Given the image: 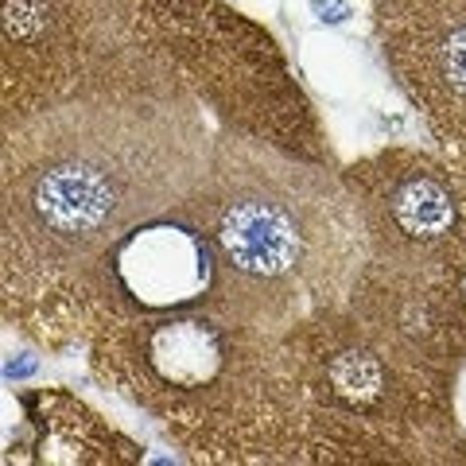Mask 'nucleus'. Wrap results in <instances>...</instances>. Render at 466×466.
Returning <instances> with one entry per match:
<instances>
[{
    "label": "nucleus",
    "instance_id": "13",
    "mask_svg": "<svg viewBox=\"0 0 466 466\" xmlns=\"http://www.w3.org/2000/svg\"><path fill=\"white\" fill-rule=\"evenodd\" d=\"M447 159L466 175V140H462V144H451V148H447Z\"/></svg>",
    "mask_w": 466,
    "mask_h": 466
},
{
    "label": "nucleus",
    "instance_id": "12",
    "mask_svg": "<svg viewBox=\"0 0 466 466\" xmlns=\"http://www.w3.org/2000/svg\"><path fill=\"white\" fill-rule=\"evenodd\" d=\"M35 366H39V361H35L32 354H8V361H5V377H8V381H20V377H32Z\"/></svg>",
    "mask_w": 466,
    "mask_h": 466
},
{
    "label": "nucleus",
    "instance_id": "11",
    "mask_svg": "<svg viewBox=\"0 0 466 466\" xmlns=\"http://www.w3.org/2000/svg\"><path fill=\"white\" fill-rule=\"evenodd\" d=\"M311 8L323 24H346L354 16V5H350V0H311Z\"/></svg>",
    "mask_w": 466,
    "mask_h": 466
},
{
    "label": "nucleus",
    "instance_id": "10",
    "mask_svg": "<svg viewBox=\"0 0 466 466\" xmlns=\"http://www.w3.org/2000/svg\"><path fill=\"white\" fill-rule=\"evenodd\" d=\"M20 404L32 428L43 431V455L47 462H101L121 466L137 462L140 451L121 431H113L97 412H90L70 392H20Z\"/></svg>",
    "mask_w": 466,
    "mask_h": 466
},
{
    "label": "nucleus",
    "instance_id": "6",
    "mask_svg": "<svg viewBox=\"0 0 466 466\" xmlns=\"http://www.w3.org/2000/svg\"><path fill=\"white\" fill-rule=\"evenodd\" d=\"M179 78L222 128L330 164L323 128L276 39L222 0H140Z\"/></svg>",
    "mask_w": 466,
    "mask_h": 466
},
{
    "label": "nucleus",
    "instance_id": "4",
    "mask_svg": "<svg viewBox=\"0 0 466 466\" xmlns=\"http://www.w3.org/2000/svg\"><path fill=\"white\" fill-rule=\"evenodd\" d=\"M308 404L311 462H466L455 381L342 303L288 334Z\"/></svg>",
    "mask_w": 466,
    "mask_h": 466
},
{
    "label": "nucleus",
    "instance_id": "8",
    "mask_svg": "<svg viewBox=\"0 0 466 466\" xmlns=\"http://www.w3.org/2000/svg\"><path fill=\"white\" fill-rule=\"evenodd\" d=\"M373 35L435 140H466V0H373Z\"/></svg>",
    "mask_w": 466,
    "mask_h": 466
},
{
    "label": "nucleus",
    "instance_id": "9",
    "mask_svg": "<svg viewBox=\"0 0 466 466\" xmlns=\"http://www.w3.org/2000/svg\"><path fill=\"white\" fill-rule=\"evenodd\" d=\"M346 308L451 381L466 366V291L455 280H428L366 260Z\"/></svg>",
    "mask_w": 466,
    "mask_h": 466
},
{
    "label": "nucleus",
    "instance_id": "7",
    "mask_svg": "<svg viewBox=\"0 0 466 466\" xmlns=\"http://www.w3.org/2000/svg\"><path fill=\"white\" fill-rule=\"evenodd\" d=\"M366 226L373 265L466 280V175L424 148H381L339 171Z\"/></svg>",
    "mask_w": 466,
    "mask_h": 466
},
{
    "label": "nucleus",
    "instance_id": "5",
    "mask_svg": "<svg viewBox=\"0 0 466 466\" xmlns=\"http://www.w3.org/2000/svg\"><path fill=\"white\" fill-rule=\"evenodd\" d=\"M5 125L94 97H195L140 0H5Z\"/></svg>",
    "mask_w": 466,
    "mask_h": 466
},
{
    "label": "nucleus",
    "instance_id": "2",
    "mask_svg": "<svg viewBox=\"0 0 466 466\" xmlns=\"http://www.w3.org/2000/svg\"><path fill=\"white\" fill-rule=\"evenodd\" d=\"M183 210L218 253L207 308L272 334L342 303L370 257L342 175L229 128L214 133L210 164Z\"/></svg>",
    "mask_w": 466,
    "mask_h": 466
},
{
    "label": "nucleus",
    "instance_id": "1",
    "mask_svg": "<svg viewBox=\"0 0 466 466\" xmlns=\"http://www.w3.org/2000/svg\"><path fill=\"white\" fill-rule=\"evenodd\" d=\"M198 97H94L5 125V315L32 334L75 272L187 207L214 133Z\"/></svg>",
    "mask_w": 466,
    "mask_h": 466
},
{
    "label": "nucleus",
    "instance_id": "3",
    "mask_svg": "<svg viewBox=\"0 0 466 466\" xmlns=\"http://www.w3.org/2000/svg\"><path fill=\"white\" fill-rule=\"evenodd\" d=\"M90 366L198 462H311L303 381L284 334L210 308L137 315L90 334Z\"/></svg>",
    "mask_w": 466,
    "mask_h": 466
}]
</instances>
